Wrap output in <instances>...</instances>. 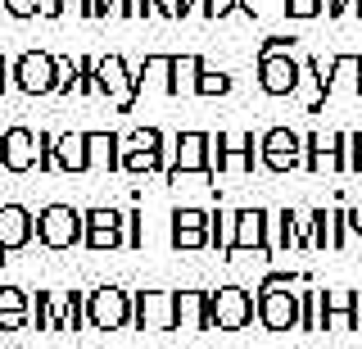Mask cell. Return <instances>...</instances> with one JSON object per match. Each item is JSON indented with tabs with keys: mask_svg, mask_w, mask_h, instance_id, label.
<instances>
[{
	"mask_svg": "<svg viewBox=\"0 0 362 349\" xmlns=\"http://www.w3.org/2000/svg\"><path fill=\"white\" fill-rule=\"evenodd\" d=\"M263 141H254V132H218L209 145V168L218 177H245L254 173V164H263Z\"/></svg>",
	"mask_w": 362,
	"mask_h": 349,
	"instance_id": "cell-1",
	"label": "cell"
},
{
	"mask_svg": "<svg viewBox=\"0 0 362 349\" xmlns=\"http://www.w3.org/2000/svg\"><path fill=\"white\" fill-rule=\"evenodd\" d=\"M132 318H136V299L122 286L86 290V326L90 331H127Z\"/></svg>",
	"mask_w": 362,
	"mask_h": 349,
	"instance_id": "cell-2",
	"label": "cell"
},
{
	"mask_svg": "<svg viewBox=\"0 0 362 349\" xmlns=\"http://www.w3.org/2000/svg\"><path fill=\"white\" fill-rule=\"evenodd\" d=\"M37 241L45 250H73L86 241V209L73 205H45L37 213Z\"/></svg>",
	"mask_w": 362,
	"mask_h": 349,
	"instance_id": "cell-3",
	"label": "cell"
},
{
	"mask_svg": "<svg viewBox=\"0 0 362 349\" xmlns=\"http://www.w3.org/2000/svg\"><path fill=\"white\" fill-rule=\"evenodd\" d=\"M254 318H258V295H249L245 286L209 290V322H213V331H245Z\"/></svg>",
	"mask_w": 362,
	"mask_h": 349,
	"instance_id": "cell-4",
	"label": "cell"
},
{
	"mask_svg": "<svg viewBox=\"0 0 362 349\" xmlns=\"http://www.w3.org/2000/svg\"><path fill=\"white\" fill-rule=\"evenodd\" d=\"M95 82H100V96H109L113 105L127 114V109L136 105V96H141V82H136V69L122 55H100L95 64Z\"/></svg>",
	"mask_w": 362,
	"mask_h": 349,
	"instance_id": "cell-5",
	"label": "cell"
},
{
	"mask_svg": "<svg viewBox=\"0 0 362 349\" xmlns=\"http://www.w3.org/2000/svg\"><path fill=\"white\" fill-rule=\"evenodd\" d=\"M163 132L158 127H136L122 137V173H158L163 168Z\"/></svg>",
	"mask_w": 362,
	"mask_h": 349,
	"instance_id": "cell-6",
	"label": "cell"
},
{
	"mask_svg": "<svg viewBox=\"0 0 362 349\" xmlns=\"http://www.w3.org/2000/svg\"><path fill=\"white\" fill-rule=\"evenodd\" d=\"M299 295L286 286H258V322L267 326V331H299Z\"/></svg>",
	"mask_w": 362,
	"mask_h": 349,
	"instance_id": "cell-7",
	"label": "cell"
},
{
	"mask_svg": "<svg viewBox=\"0 0 362 349\" xmlns=\"http://www.w3.org/2000/svg\"><path fill=\"white\" fill-rule=\"evenodd\" d=\"M136 331H177V290H136Z\"/></svg>",
	"mask_w": 362,
	"mask_h": 349,
	"instance_id": "cell-8",
	"label": "cell"
},
{
	"mask_svg": "<svg viewBox=\"0 0 362 349\" xmlns=\"http://www.w3.org/2000/svg\"><path fill=\"white\" fill-rule=\"evenodd\" d=\"M263 145V168L267 173H299L303 168V137L290 127H267L263 137H258Z\"/></svg>",
	"mask_w": 362,
	"mask_h": 349,
	"instance_id": "cell-9",
	"label": "cell"
},
{
	"mask_svg": "<svg viewBox=\"0 0 362 349\" xmlns=\"http://www.w3.org/2000/svg\"><path fill=\"white\" fill-rule=\"evenodd\" d=\"M14 86L23 96H54V55L50 50H23L14 59Z\"/></svg>",
	"mask_w": 362,
	"mask_h": 349,
	"instance_id": "cell-10",
	"label": "cell"
},
{
	"mask_svg": "<svg viewBox=\"0 0 362 349\" xmlns=\"http://www.w3.org/2000/svg\"><path fill=\"white\" fill-rule=\"evenodd\" d=\"M303 82L299 55H258V86L267 96H294Z\"/></svg>",
	"mask_w": 362,
	"mask_h": 349,
	"instance_id": "cell-11",
	"label": "cell"
},
{
	"mask_svg": "<svg viewBox=\"0 0 362 349\" xmlns=\"http://www.w3.org/2000/svg\"><path fill=\"white\" fill-rule=\"evenodd\" d=\"M86 250H122L127 245V213L118 209H86Z\"/></svg>",
	"mask_w": 362,
	"mask_h": 349,
	"instance_id": "cell-12",
	"label": "cell"
},
{
	"mask_svg": "<svg viewBox=\"0 0 362 349\" xmlns=\"http://www.w3.org/2000/svg\"><path fill=\"white\" fill-rule=\"evenodd\" d=\"M322 331H362L358 290H322Z\"/></svg>",
	"mask_w": 362,
	"mask_h": 349,
	"instance_id": "cell-13",
	"label": "cell"
},
{
	"mask_svg": "<svg viewBox=\"0 0 362 349\" xmlns=\"http://www.w3.org/2000/svg\"><path fill=\"white\" fill-rule=\"evenodd\" d=\"M173 250H209L213 245V231H209V209H195V205H181L173 209Z\"/></svg>",
	"mask_w": 362,
	"mask_h": 349,
	"instance_id": "cell-14",
	"label": "cell"
},
{
	"mask_svg": "<svg viewBox=\"0 0 362 349\" xmlns=\"http://www.w3.org/2000/svg\"><path fill=\"white\" fill-rule=\"evenodd\" d=\"M303 173H344V132H308L303 137Z\"/></svg>",
	"mask_w": 362,
	"mask_h": 349,
	"instance_id": "cell-15",
	"label": "cell"
},
{
	"mask_svg": "<svg viewBox=\"0 0 362 349\" xmlns=\"http://www.w3.org/2000/svg\"><path fill=\"white\" fill-rule=\"evenodd\" d=\"M272 213L267 209H235V254H272Z\"/></svg>",
	"mask_w": 362,
	"mask_h": 349,
	"instance_id": "cell-16",
	"label": "cell"
},
{
	"mask_svg": "<svg viewBox=\"0 0 362 349\" xmlns=\"http://www.w3.org/2000/svg\"><path fill=\"white\" fill-rule=\"evenodd\" d=\"M32 236H37V218H32L23 205H0V263L5 254L14 250H28Z\"/></svg>",
	"mask_w": 362,
	"mask_h": 349,
	"instance_id": "cell-17",
	"label": "cell"
},
{
	"mask_svg": "<svg viewBox=\"0 0 362 349\" xmlns=\"http://www.w3.org/2000/svg\"><path fill=\"white\" fill-rule=\"evenodd\" d=\"M209 145H213L209 132H177L173 164H168L163 173H204V168H209ZM209 173H213V168H209Z\"/></svg>",
	"mask_w": 362,
	"mask_h": 349,
	"instance_id": "cell-18",
	"label": "cell"
},
{
	"mask_svg": "<svg viewBox=\"0 0 362 349\" xmlns=\"http://www.w3.org/2000/svg\"><path fill=\"white\" fill-rule=\"evenodd\" d=\"M0 168L5 173H32L37 168V137L28 127L0 132Z\"/></svg>",
	"mask_w": 362,
	"mask_h": 349,
	"instance_id": "cell-19",
	"label": "cell"
},
{
	"mask_svg": "<svg viewBox=\"0 0 362 349\" xmlns=\"http://www.w3.org/2000/svg\"><path fill=\"white\" fill-rule=\"evenodd\" d=\"M313 250H344L349 245V209H313Z\"/></svg>",
	"mask_w": 362,
	"mask_h": 349,
	"instance_id": "cell-20",
	"label": "cell"
},
{
	"mask_svg": "<svg viewBox=\"0 0 362 349\" xmlns=\"http://www.w3.org/2000/svg\"><path fill=\"white\" fill-rule=\"evenodd\" d=\"M177 331H213V322H209V290H199V286L177 290Z\"/></svg>",
	"mask_w": 362,
	"mask_h": 349,
	"instance_id": "cell-21",
	"label": "cell"
},
{
	"mask_svg": "<svg viewBox=\"0 0 362 349\" xmlns=\"http://www.w3.org/2000/svg\"><path fill=\"white\" fill-rule=\"evenodd\" d=\"M86 154H90V168H100V173H122V137L118 132H86Z\"/></svg>",
	"mask_w": 362,
	"mask_h": 349,
	"instance_id": "cell-22",
	"label": "cell"
},
{
	"mask_svg": "<svg viewBox=\"0 0 362 349\" xmlns=\"http://www.w3.org/2000/svg\"><path fill=\"white\" fill-rule=\"evenodd\" d=\"M32 322V295L23 286H0V331H23Z\"/></svg>",
	"mask_w": 362,
	"mask_h": 349,
	"instance_id": "cell-23",
	"label": "cell"
},
{
	"mask_svg": "<svg viewBox=\"0 0 362 349\" xmlns=\"http://www.w3.org/2000/svg\"><path fill=\"white\" fill-rule=\"evenodd\" d=\"M54 159H59V173H90L86 132H59L54 137Z\"/></svg>",
	"mask_w": 362,
	"mask_h": 349,
	"instance_id": "cell-24",
	"label": "cell"
},
{
	"mask_svg": "<svg viewBox=\"0 0 362 349\" xmlns=\"http://www.w3.org/2000/svg\"><path fill=\"white\" fill-rule=\"evenodd\" d=\"M199 73H204L199 55H173V82H168V96H177V100L199 96Z\"/></svg>",
	"mask_w": 362,
	"mask_h": 349,
	"instance_id": "cell-25",
	"label": "cell"
},
{
	"mask_svg": "<svg viewBox=\"0 0 362 349\" xmlns=\"http://www.w3.org/2000/svg\"><path fill=\"white\" fill-rule=\"evenodd\" d=\"M32 318H37V331H64L68 295H54V290H37V295H32Z\"/></svg>",
	"mask_w": 362,
	"mask_h": 349,
	"instance_id": "cell-26",
	"label": "cell"
},
{
	"mask_svg": "<svg viewBox=\"0 0 362 349\" xmlns=\"http://www.w3.org/2000/svg\"><path fill=\"white\" fill-rule=\"evenodd\" d=\"M335 91L362 96V55H331V96Z\"/></svg>",
	"mask_w": 362,
	"mask_h": 349,
	"instance_id": "cell-27",
	"label": "cell"
},
{
	"mask_svg": "<svg viewBox=\"0 0 362 349\" xmlns=\"http://www.w3.org/2000/svg\"><path fill=\"white\" fill-rule=\"evenodd\" d=\"M209 231H213V250L231 258L235 254V209H209Z\"/></svg>",
	"mask_w": 362,
	"mask_h": 349,
	"instance_id": "cell-28",
	"label": "cell"
},
{
	"mask_svg": "<svg viewBox=\"0 0 362 349\" xmlns=\"http://www.w3.org/2000/svg\"><path fill=\"white\" fill-rule=\"evenodd\" d=\"M272 254H281V250H299V209H281V213H272Z\"/></svg>",
	"mask_w": 362,
	"mask_h": 349,
	"instance_id": "cell-29",
	"label": "cell"
},
{
	"mask_svg": "<svg viewBox=\"0 0 362 349\" xmlns=\"http://www.w3.org/2000/svg\"><path fill=\"white\" fill-rule=\"evenodd\" d=\"M136 82L145 86H158V91H168V82H173V55H145V64L136 69Z\"/></svg>",
	"mask_w": 362,
	"mask_h": 349,
	"instance_id": "cell-30",
	"label": "cell"
},
{
	"mask_svg": "<svg viewBox=\"0 0 362 349\" xmlns=\"http://www.w3.org/2000/svg\"><path fill=\"white\" fill-rule=\"evenodd\" d=\"M73 91H82V69H77V59L54 55V96H73Z\"/></svg>",
	"mask_w": 362,
	"mask_h": 349,
	"instance_id": "cell-31",
	"label": "cell"
},
{
	"mask_svg": "<svg viewBox=\"0 0 362 349\" xmlns=\"http://www.w3.org/2000/svg\"><path fill=\"white\" fill-rule=\"evenodd\" d=\"M299 331H322V290H299Z\"/></svg>",
	"mask_w": 362,
	"mask_h": 349,
	"instance_id": "cell-32",
	"label": "cell"
},
{
	"mask_svg": "<svg viewBox=\"0 0 362 349\" xmlns=\"http://www.w3.org/2000/svg\"><path fill=\"white\" fill-rule=\"evenodd\" d=\"M226 91H231V73H222V69L199 73V96H226Z\"/></svg>",
	"mask_w": 362,
	"mask_h": 349,
	"instance_id": "cell-33",
	"label": "cell"
},
{
	"mask_svg": "<svg viewBox=\"0 0 362 349\" xmlns=\"http://www.w3.org/2000/svg\"><path fill=\"white\" fill-rule=\"evenodd\" d=\"M37 173H59V159H54V137H50V132H37Z\"/></svg>",
	"mask_w": 362,
	"mask_h": 349,
	"instance_id": "cell-34",
	"label": "cell"
},
{
	"mask_svg": "<svg viewBox=\"0 0 362 349\" xmlns=\"http://www.w3.org/2000/svg\"><path fill=\"white\" fill-rule=\"evenodd\" d=\"M86 326V295L82 290H68V318H64V331H82Z\"/></svg>",
	"mask_w": 362,
	"mask_h": 349,
	"instance_id": "cell-35",
	"label": "cell"
},
{
	"mask_svg": "<svg viewBox=\"0 0 362 349\" xmlns=\"http://www.w3.org/2000/svg\"><path fill=\"white\" fill-rule=\"evenodd\" d=\"M344 173H362V132H344Z\"/></svg>",
	"mask_w": 362,
	"mask_h": 349,
	"instance_id": "cell-36",
	"label": "cell"
},
{
	"mask_svg": "<svg viewBox=\"0 0 362 349\" xmlns=\"http://www.w3.org/2000/svg\"><path fill=\"white\" fill-rule=\"evenodd\" d=\"M286 14L290 18H322L326 5H322V0H286Z\"/></svg>",
	"mask_w": 362,
	"mask_h": 349,
	"instance_id": "cell-37",
	"label": "cell"
},
{
	"mask_svg": "<svg viewBox=\"0 0 362 349\" xmlns=\"http://www.w3.org/2000/svg\"><path fill=\"white\" fill-rule=\"evenodd\" d=\"M141 245H145V213L132 209L127 213V250H141Z\"/></svg>",
	"mask_w": 362,
	"mask_h": 349,
	"instance_id": "cell-38",
	"label": "cell"
},
{
	"mask_svg": "<svg viewBox=\"0 0 362 349\" xmlns=\"http://www.w3.org/2000/svg\"><path fill=\"white\" fill-rule=\"evenodd\" d=\"M168 186H213V173L204 168V173H163Z\"/></svg>",
	"mask_w": 362,
	"mask_h": 349,
	"instance_id": "cell-39",
	"label": "cell"
},
{
	"mask_svg": "<svg viewBox=\"0 0 362 349\" xmlns=\"http://www.w3.org/2000/svg\"><path fill=\"white\" fill-rule=\"evenodd\" d=\"M95 64H100V59H90V55H82V59H77V69H82V96H100V82H95Z\"/></svg>",
	"mask_w": 362,
	"mask_h": 349,
	"instance_id": "cell-40",
	"label": "cell"
},
{
	"mask_svg": "<svg viewBox=\"0 0 362 349\" xmlns=\"http://www.w3.org/2000/svg\"><path fill=\"white\" fill-rule=\"evenodd\" d=\"M294 46H299V37H267L258 55H294Z\"/></svg>",
	"mask_w": 362,
	"mask_h": 349,
	"instance_id": "cell-41",
	"label": "cell"
},
{
	"mask_svg": "<svg viewBox=\"0 0 362 349\" xmlns=\"http://www.w3.org/2000/svg\"><path fill=\"white\" fill-rule=\"evenodd\" d=\"M154 14H163V18H186V14H190V0H154Z\"/></svg>",
	"mask_w": 362,
	"mask_h": 349,
	"instance_id": "cell-42",
	"label": "cell"
},
{
	"mask_svg": "<svg viewBox=\"0 0 362 349\" xmlns=\"http://www.w3.org/2000/svg\"><path fill=\"white\" fill-rule=\"evenodd\" d=\"M5 9L14 18H37L41 14V0H5Z\"/></svg>",
	"mask_w": 362,
	"mask_h": 349,
	"instance_id": "cell-43",
	"label": "cell"
},
{
	"mask_svg": "<svg viewBox=\"0 0 362 349\" xmlns=\"http://www.w3.org/2000/svg\"><path fill=\"white\" fill-rule=\"evenodd\" d=\"M109 18H136V0H109Z\"/></svg>",
	"mask_w": 362,
	"mask_h": 349,
	"instance_id": "cell-44",
	"label": "cell"
},
{
	"mask_svg": "<svg viewBox=\"0 0 362 349\" xmlns=\"http://www.w3.org/2000/svg\"><path fill=\"white\" fill-rule=\"evenodd\" d=\"M209 9H213V18H226L240 9V0H209Z\"/></svg>",
	"mask_w": 362,
	"mask_h": 349,
	"instance_id": "cell-45",
	"label": "cell"
},
{
	"mask_svg": "<svg viewBox=\"0 0 362 349\" xmlns=\"http://www.w3.org/2000/svg\"><path fill=\"white\" fill-rule=\"evenodd\" d=\"M9 86H14V64H9L5 55H0V96H5Z\"/></svg>",
	"mask_w": 362,
	"mask_h": 349,
	"instance_id": "cell-46",
	"label": "cell"
},
{
	"mask_svg": "<svg viewBox=\"0 0 362 349\" xmlns=\"http://www.w3.org/2000/svg\"><path fill=\"white\" fill-rule=\"evenodd\" d=\"M86 18H109V0H86Z\"/></svg>",
	"mask_w": 362,
	"mask_h": 349,
	"instance_id": "cell-47",
	"label": "cell"
},
{
	"mask_svg": "<svg viewBox=\"0 0 362 349\" xmlns=\"http://www.w3.org/2000/svg\"><path fill=\"white\" fill-rule=\"evenodd\" d=\"M41 18H64V5L59 0H41Z\"/></svg>",
	"mask_w": 362,
	"mask_h": 349,
	"instance_id": "cell-48",
	"label": "cell"
},
{
	"mask_svg": "<svg viewBox=\"0 0 362 349\" xmlns=\"http://www.w3.org/2000/svg\"><path fill=\"white\" fill-rule=\"evenodd\" d=\"M59 5H64V14H82L86 18V0H59Z\"/></svg>",
	"mask_w": 362,
	"mask_h": 349,
	"instance_id": "cell-49",
	"label": "cell"
},
{
	"mask_svg": "<svg viewBox=\"0 0 362 349\" xmlns=\"http://www.w3.org/2000/svg\"><path fill=\"white\" fill-rule=\"evenodd\" d=\"M326 14L339 18V14H349V0H326Z\"/></svg>",
	"mask_w": 362,
	"mask_h": 349,
	"instance_id": "cell-50",
	"label": "cell"
},
{
	"mask_svg": "<svg viewBox=\"0 0 362 349\" xmlns=\"http://www.w3.org/2000/svg\"><path fill=\"white\" fill-rule=\"evenodd\" d=\"M349 231L362 236V209H349Z\"/></svg>",
	"mask_w": 362,
	"mask_h": 349,
	"instance_id": "cell-51",
	"label": "cell"
},
{
	"mask_svg": "<svg viewBox=\"0 0 362 349\" xmlns=\"http://www.w3.org/2000/svg\"><path fill=\"white\" fill-rule=\"evenodd\" d=\"M190 14H199V18H213V9H209V0H190Z\"/></svg>",
	"mask_w": 362,
	"mask_h": 349,
	"instance_id": "cell-52",
	"label": "cell"
},
{
	"mask_svg": "<svg viewBox=\"0 0 362 349\" xmlns=\"http://www.w3.org/2000/svg\"><path fill=\"white\" fill-rule=\"evenodd\" d=\"M154 14V0H136V18H150Z\"/></svg>",
	"mask_w": 362,
	"mask_h": 349,
	"instance_id": "cell-53",
	"label": "cell"
},
{
	"mask_svg": "<svg viewBox=\"0 0 362 349\" xmlns=\"http://www.w3.org/2000/svg\"><path fill=\"white\" fill-rule=\"evenodd\" d=\"M349 14H354V18H362V0H349Z\"/></svg>",
	"mask_w": 362,
	"mask_h": 349,
	"instance_id": "cell-54",
	"label": "cell"
}]
</instances>
